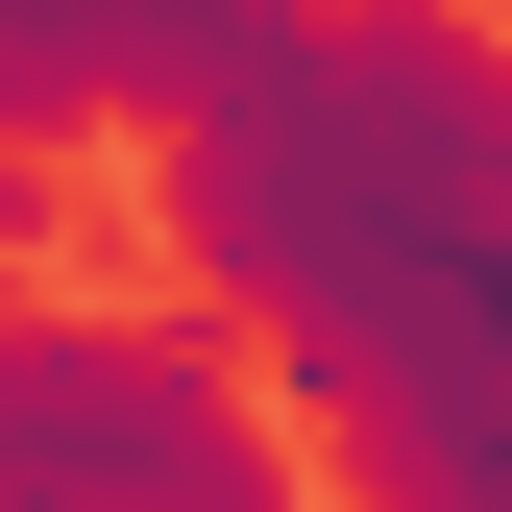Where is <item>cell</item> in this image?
Instances as JSON below:
<instances>
[{
    "mask_svg": "<svg viewBox=\"0 0 512 512\" xmlns=\"http://www.w3.org/2000/svg\"><path fill=\"white\" fill-rule=\"evenodd\" d=\"M0 512H317L220 317H0Z\"/></svg>",
    "mask_w": 512,
    "mask_h": 512,
    "instance_id": "cell-2",
    "label": "cell"
},
{
    "mask_svg": "<svg viewBox=\"0 0 512 512\" xmlns=\"http://www.w3.org/2000/svg\"><path fill=\"white\" fill-rule=\"evenodd\" d=\"M171 269L293 342L366 512H512V49L464 0H293L147 147Z\"/></svg>",
    "mask_w": 512,
    "mask_h": 512,
    "instance_id": "cell-1",
    "label": "cell"
},
{
    "mask_svg": "<svg viewBox=\"0 0 512 512\" xmlns=\"http://www.w3.org/2000/svg\"><path fill=\"white\" fill-rule=\"evenodd\" d=\"M25 220H49V196H25V147H0V269H25Z\"/></svg>",
    "mask_w": 512,
    "mask_h": 512,
    "instance_id": "cell-3",
    "label": "cell"
}]
</instances>
